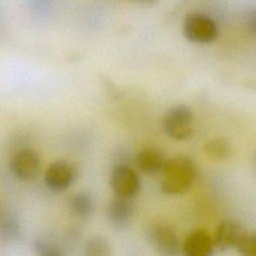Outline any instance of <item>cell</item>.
<instances>
[{
    "mask_svg": "<svg viewBox=\"0 0 256 256\" xmlns=\"http://www.w3.org/2000/svg\"><path fill=\"white\" fill-rule=\"evenodd\" d=\"M162 174V192L168 195H180L192 186L196 176V165L188 155L176 154L166 159Z\"/></svg>",
    "mask_w": 256,
    "mask_h": 256,
    "instance_id": "obj_1",
    "label": "cell"
},
{
    "mask_svg": "<svg viewBox=\"0 0 256 256\" xmlns=\"http://www.w3.org/2000/svg\"><path fill=\"white\" fill-rule=\"evenodd\" d=\"M193 119V113L188 106L175 105L164 114L162 127L170 138L177 141H186L192 138L194 133Z\"/></svg>",
    "mask_w": 256,
    "mask_h": 256,
    "instance_id": "obj_2",
    "label": "cell"
},
{
    "mask_svg": "<svg viewBox=\"0 0 256 256\" xmlns=\"http://www.w3.org/2000/svg\"><path fill=\"white\" fill-rule=\"evenodd\" d=\"M183 35L193 43L206 44L213 42L218 36V27L215 21L203 13H189L182 25Z\"/></svg>",
    "mask_w": 256,
    "mask_h": 256,
    "instance_id": "obj_3",
    "label": "cell"
},
{
    "mask_svg": "<svg viewBox=\"0 0 256 256\" xmlns=\"http://www.w3.org/2000/svg\"><path fill=\"white\" fill-rule=\"evenodd\" d=\"M109 184L115 195L134 198L138 195L141 182L138 174L127 164H116L111 171Z\"/></svg>",
    "mask_w": 256,
    "mask_h": 256,
    "instance_id": "obj_4",
    "label": "cell"
},
{
    "mask_svg": "<svg viewBox=\"0 0 256 256\" xmlns=\"http://www.w3.org/2000/svg\"><path fill=\"white\" fill-rule=\"evenodd\" d=\"M78 174V167L74 163L68 160H57L46 169L44 182L50 190L61 192L74 183Z\"/></svg>",
    "mask_w": 256,
    "mask_h": 256,
    "instance_id": "obj_5",
    "label": "cell"
},
{
    "mask_svg": "<svg viewBox=\"0 0 256 256\" xmlns=\"http://www.w3.org/2000/svg\"><path fill=\"white\" fill-rule=\"evenodd\" d=\"M146 235L151 245L162 255H175L182 249L177 234L167 224L161 222L151 224Z\"/></svg>",
    "mask_w": 256,
    "mask_h": 256,
    "instance_id": "obj_6",
    "label": "cell"
},
{
    "mask_svg": "<svg viewBox=\"0 0 256 256\" xmlns=\"http://www.w3.org/2000/svg\"><path fill=\"white\" fill-rule=\"evenodd\" d=\"M40 165V158L34 150L22 148L11 157L9 169L17 179L21 181H32L37 177Z\"/></svg>",
    "mask_w": 256,
    "mask_h": 256,
    "instance_id": "obj_7",
    "label": "cell"
},
{
    "mask_svg": "<svg viewBox=\"0 0 256 256\" xmlns=\"http://www.w3.org/2000/svg\"><path fill=\"white\" fill-rule=\"evenodd\" d=\"M246 233L245 228L238 222L233 220L222 221L216 228L213 237L215 248L220 250L237 249Z\"/></svg>",
    "mask_w": 256,
    "mask_h": 256,
    "instance_id": "obj_8",
    "label": "cell"
},
{
    "mask_svg": "<svg viewBox=\"0 0 256 256\" xmlns=\"http://www.w3.org/2000/svg\"><path fill=\"white\" fill-rule=\"evenodd\" d=\"M214 248L213 237L205 229H196L186 236L182 244V253L186 256H209Z\"/></svg>",
    "mask_w": 256,
    "mask_h": 256,
    "instance_id": "obj_9",
    "label": "cell"
},
{
    "mask_svg": "<svg viewBox=\"0 0 256 256\" xmlns=\"http://www.w3.org/2000/svg\"><path fill=\"white\" fill-rule=\"evenodd\" d=\"M135 211L133 198H126L115 195L107 205L106 215L109 223L117 228L126 226Z\"/></svg>",
    "mask_w": 256,
    "mask_h": 256,
    "instance_id": "obj_10",
    "label": "cell"
},
{
    "mask_svg": "<svg viewBox=\"0 0 256 256\" xmlns=\"http://www.w3.org/2000/svg\"><path fill=\"white\" fill-rule=\"evenodd\" d=\"M166 158L159 149L154 147H147L141 149L136 155L137 167L146 174H156L162 172Z\"/></svg>",
    "mask_w": 256,
    "mask_h": 256,
    "instance_id": "obj_11",
    "label": "cell"
},
{
    "mask_svg": "<svg viewBox=\"0 0 256 256\" xmlns=\"http://www.w3.org/2000/svg\"><path fill=\"white\" fill-rule=\"evenodd\" d=\"M0 237L6 242H14L21 238V226L15 214L11 212L2 214L0 222Z\"/></svg>",
    "mask_w": 256,
    "mask_h": 256,
    "instance_id": "obj_12",
    "label": "cell"
},
{
    "mask_svg": "<svg viewBox=\"0 0 256 256\" xmlns=\"http://www.w3.org/2000/svg\"><path fill=\"white\" fill-rule=\"evenodd\" d=\"M69 209L73 215L79 218L89 217L94 209L92 196L87 192H79L73 195L69 201Z\"/></svg>",
    "mask_w": 256,
    "mask_h": 256,
    "instance_id": "obj_13",
    "label": "cell"
},
{
    "mask_svg": "<svg viewBox=\"0 0 256 256\" xmlns=\"http://www.w3.org/2000/svg\"><path fill=\"white\" fill-rule=\"evenodd\" d=\"M205 154L213 160H224L228 158L232 152L230 142L225 138H214L204 144Z\"/></svg>",
    "mask_w": 256,
    "mask_h": 256,
    "instance_id": "obj_14",
    "label": "cell"
},
{
    "mask_svg": "<svg viewBox=\"0 0 256 256\" xmlns=\"http://www.w3.org/2000/svg\"><path fill=\"white\" fill-rule=\"evenodd\" d=\"M33 248L36 254L41 256H60L63 254L61 246L47 236L37 237L33 242Z\"/></svg>",
    "mask_w": 256,
    "mask_h": 256,
    "instance_id": "obj_15",
    "label": "cell"
},
{
    "mask_svg": "<svg viewBox=\"0 0 256 256\" xmlns=\"http://www.w3.org/2000/svg\"><path fill=\"white\" fill-rule=\"evenodd\" d=\"M84 254L87 256H108L111 254V247L104 237L93 236L86 241Z\"/></svg>",
    "mask_w": 256,
    "mask_h": 256,
    "instance_id": "obj_16",
    "label": "cell"
},
{
    "mask_svg": "<svg viewBox=\"0 0 256 256\" xmlns=\"http://www.w3.org/2000/svg\"><path fill=\"white\" fill-rule=\"evenodd\" d=\"M237 251L242 255L256 256V231L246 233L237 247Z\"/></svg>",
    "mask_w": 256,
    "mask_h": 256,
    "instance_id": "obj_17",
    "label": "cell"
},
{
    "mask_svg": "<svg viewBox=\"0 0 256 256\" xmlns=\"http://www.w3.org/2000/svg\"><path fill=\"white\" fill-rule=\"evenodd\" d=\"M247 27L248 30L254 35L256 36V10L252 11L248 18H247Z\"/></svg>",
    "mask_w": 256,
    "mask_h": 256,
    "instance_id": "obj_18",
    "label": "cell"
},
{
    "mask_svg": "<svg viewBox=\"0 0 256 256\" xmlns=\"http://www.w3.org/2000/svg\"><path fill=\"white\" fill-rule=\"evenodd\" d=\"M254 170H255V173H256V153H255V156H254Z\"/></svg>",
    "mask_w": 256,
    "mask_h": 256,
    "instance_id": "obj_19",
    "label": "cell"
},
{
    "mask_svg": "<svg viewBox=\"0 0 256 256\" xmlns=\"http://www.w3.org/2000/svg\"><path fill=\"white\" fill-rule=\"evenodd\" d=\"M139 2H153L154 0H137Z\"/></svg>",
    "mask_w": 256,
    "mask_h": 256,
    "instance_id": "obj_20",
    "label": "cell"
}]
</instances>
